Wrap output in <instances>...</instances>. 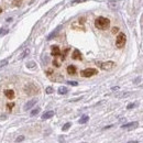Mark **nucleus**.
Listing matches in <instances>:
<instances>
[{
    "mask_svg": "<svg viewBox=\"0 0 143 143\" xmlns=\"http://www.w3.org/2000/svg\"><path fill=\"white\" fill-rule=\"evenodd\" d=\"M95 25L99 30H107L110 25V21H109V19H107L105 17H98L95 20Z\"/></svg>",
    "mask_w": 143,
    "mask_h": 143,
    "instance_id": "1",
    "label": "nucleus"
},
{
    "mask_svg": "<svg viewBox=\"0 0 143 143\" xmlns=\"http://www.w3.org/2000/svg\"><path fill=\"white\" fill-rule=\"evenodd\" d=\"M24 91L28 95H36L40 93V88L34 84H28L24 87Z\"/></svg>",
    "mask_w": 143,
    "mask_h": 143,
    "instance_id": "2",
    "label": "nucleus"
},
{
    "mask_svg": "<svg viewBox=\"0 0 143 143\" xmlns=\"http://www.w3.org/2000/svg\"><path fill=\"white\" fill-rule=\"evenodd\" d=\"M126 41H127V36H126V34L125 33H119L118 34V36H117V40H116V46L118 48H123L125 46V44H126Z\"/></svg>",
    "mask_w": 143,
    "mask_h": 143,
    "instance_id": "3",
    "label": "nucleus"
},
{
    "mask_svg": "<svg viewBox=\"0 0 143 143\" xmlns=\"http://www.w3.org/2000/svg\"><path fill=\"white\" fill-rule=\"evenodd\" d=\"M97 73H98V71L96 68H86L80 72V75L83 77H91L94 75H96Z\"/></svg>",
    "mask_w": 143,
    "mask_h": 143,
    "instance_id": "4",
    "label": "nucleus"
},
{
    "mask_svg": "<svg viewBox=\"0 0 143 143\" xmlns=\"http://www.w3.org/2000/svg\"><path fill=\"white\" fill-rule=\"evenodd\" d=\"M99 66H100V68L104 69V71H109V69H111L112 67L114 66V63L111 62V61H109V62L99 63Z\"/></svg>",
    "mask_w": 143,
    "mask_h": 143,
    "instance_id": "5",
    "label": "nucleus"
},
{
    "mask_svg": "<svg viewBox=\"0 0 143 143\" xmlns=\"http://www.w3.org/2000/svg\"><path fill=\"white\" fill-rule=\"evenodd\" d=\"M139 127V122L138 121H133V122L127 123V125H123L121 127V129H128V130H133V129H137Z\"/></svg>",
    "mask_w": 143,
    "mask_h": 143,
    "instance_id": "6",
    "label": "nucleus"
},
{
    "mask_svg": "<svg viewBox=\"0 0 143 143\" xmlns=\"http://www.w3.org/2000/svg\"><path fill=\"white\" fill-rule=\"evenodd\" d=\"M36 102H37V100H36V99H32V100H30V101H28L27 104H25V106H24V110H25V111L30 110L32 107L34 106V105L36 104Z\"/></svg>",
    "mask_w": 143,
    "mask_h": 143,
    "instance_id": "7",
    "label": "nucleus"
},
{
    "mask_svg": "<svg viewBox=\"0 0 143 143\" xmlns=\"http://www.w3.org/2000/svg\"><path fill=\"white\" fill-rule=\"evenodd\" d=\"M51 54H52L53 56H60L61 55V50L60 48H58L57 45H53L52 46V51H51Z\"/></svg>",
    "mask_w": 143,
    "mask_h": 143,
    "instance_id": "8",
    "label": "nucleus"
},
{
    "mask_svg": "<svg viewBox=\"0 0 143 143\" xmlns=\"http://www.w3.org/2000/svg\"><path fill=\"white\" fill-rule=\"evenodd\" d=\"M4 95H6V97L8 99H13L15 98V91L12 89H7V90H4Z\"/></svg>",
    "mask_w": 143,
    "mask_h": 143,
    "instance_id": "9",
    "label": "nucleus"
},
{
    "mask_svg": "<svg viewBox=\"0 0 143 143\" xmlns=\"http://www.w3.org/2000/svg\"><path fill=\"white\" fill-rule=\"evenodd\" d=\"M72 57H73V60H81V53H80V51H79V50H74Z\"/></svg>",
    "mask_w": 143,
    "mask_h": 143,
    "instance_id": "10",
    "label": "nucleus"
},
{
    "mask_svg": "<svg viewBox=\"0 0 143 143\" xmlns=\"http://www.w3.org/2000/svg\"><path fill=\"white\" fill-rule=\"evenodd\" d=\"M53 116H54V111H52V110H51V111H46L42 114V119H43V120H46V119L52 118Z\"/></svg>",
    "mask_w": 143,
    "mask_h": 143,
    "instance_id": "11",
    "label": "nucleus"
},
{
    "mask_svg": "<svg viewBox=\"0 0 143 143\" xmlns=\"http://www.w3.org/2000/svg\"><path fill=\"white\" fill-rule=\"evenodd\" d=\"M67 73H68L69 75H75L76 74V67H75L74 65H69V66L67 67Z\"/></svg>",
    "mask_w": 143,
    "mask_h": 143,
    "instance_id": "12",
    "label": "nucleus"
},
{
    "mask_svg": "<svg viewBox=\"0 0 143 143\" xmlns=\"http://www.w3.org/2000/svg\"><path fill=\"white\" fill-rule=\"evenodd\" d=\"M61 28H62V27H61V25H60V27H58V28H56V29H55V30H54V31L52 32V33H51V34H50V35H48V40H52V39H53V37H54V36H55V35H56V34H57V33H58V31H60V29H61Z\"/></svg>",
    "mask_w": 143,
    "mask_h": 143,
    "instance_id": "13",
    "label": "nucleus"
},
{
    "mask_svg": "<svg viewBox=\"0 0 143 143\" xmlns=\"http://www.w3.org/2000/svg\"><path fill=\"white\" fill-rule=\"evenodd\" d=\"M88 120H89V117H88V116H83V117H81V118L78 120V122L80 123V125H84V123H86Z\"/></svg>",
    "mask_w": 143,
    "mask_h": 143,
    "instance_id": "14",
    "label": "nucleus"
},
{
    "mask_svg": "<svg viewBox=\"0 0 143 143\" xmlns=\"http://www.w3.org/2000/svg\"><path fill=\"white\" fill-rule=\"evenodd\" d=\"M67 88L66 87H64V86H61L60 88H58V94L60 95H65V94H67Z\"/></svg>",
    "mask_w": 143,
    "mask_h": 143,
    "instance_id": "15",
    "label": "nucleus"
},
{
    "mask_svg": "<svg viewBox=\"0 0 143 143\" xmlns=\"http://www.w3.org/2000/svg\"><path fill=\"white\" fill-rule=\"evenodd\" d=\"M71 127H72V123H71V122H67V123H65V125L63 126L62 130H63V131H67L69 128H71Z\"/></svg>",
    "mask_w": 143,
    "mask_h": 143,
    "instance_id": "16",
    "label": "nucleus"
},
{
    "mask_svg": "<svg viewBox=\"0 0 143 143\" xmlns=\"http://www.w3.org/2000/svg\"><path fill=\"white\" fill-rule=\"evenodd\" d=\"M29 54H30V50H29V48H27V50H25L24 52H23V53L20 55V58H24L25 56H27V55H29Z\"/></svg>",
    "mask_w": 143,
    "mask_h": 143,
    "instance_id": "17",
    "label": "nucleus"
},
{
    "mask_svg": "<svg viewBox=\"0 0 143 143\" xmlns=\"http://www.w3.org/2000/svg\"><path fill=\"white\" fill-rule=\"evenodd\" d=\"M27 66L29 67V68H35V66H36V64L34 62H29L27 64Z\"/></svg>",
    "mask_w": 143,
    "mask_h": 143,
    "instance_id": "18",
    "label": "nucleus"
},
{
    "mask_svg": "<svg viewBox=\"0 0 143 143\" xmlns=\"http://www.w3.org/2000/svg\"><path fill=\"white\" fill-rule=\"evenodd\" d=\"M9 32V30L8 29H0V36H2V35H6L7 33Z\"/></svg>",
    "mask_w": 143,
    "mask_h": 143,
    "instance_id": "19",
    "label": "nucleus"
},
{
    "mask_svg": "<svg viewBox=\"0 0 143 143\" xmlns=\"http://www.w3.org/2000/svg\"><path fill=\"white\" fill-rule=\"evenodd\" d=\"M39 112H40V108H36V109H34L31 111V116H36Z\"/></svg>",
    "mask_w": 143,
    "mask_h": 143,
    "instance_id": "20",
    "label": "nucleus"
},
{
    "mask_svg": "<svg viewBox=\"0 0 143 143\" xmlns=\"http://www.w3.org/2000/svg\"><path fill=\"white\" fill-rule=\"evenodd\" d=\"M13 107H15V102H9V104L7 105V108H8V110H9V111H10V110L12 109Z\"/></svg>",
    "mask_w": 143,
    "mask_h": 143,
    "instance_id": "21",
    "label": "nucleus"
},
{
    "mask_svg": "<svg viewBox=\"0 0 143 143\" xmlns=\"http://www.w3.org/2000/svg\"><path fill=\"white\" fill-rule=\"evenodd\" d=\"M23 140H24V137H23V135H20V137H18L17 139H16V142H17V143H19V142H22Z\"/></svg>",
    "mask_w": 143,
    "mask_h": 143,
    "instance_id": "22",
    "label": "nucleus"
},
{
    "mask_svg": "<svg viewBox=\"0 0 143 143\" xmlns=\"http://www.w3.org/2000/svg\"><path fill=\"white\" fill-rule=\"evenodd\" d=\"M21 4V0H13V6L19 7Z\"/></svg>",
    "mask_w": 143,
    "mask_h": 143,
    "instance_id": "23",
    "label": "nucleus"
},
{
    "mask_svg": "<svg viewBox=\"0 0 143 143\" xmlns=\"http://www.w3.org/2000/svg\"><path fill=\"white\" fill-rule=\"evenodd\" d=\"M8 64V60H4V61H1L0 62V68H1L2 66H4V65H7Z\"/></svg>",
    "mask_w": 143,
    "mask_h": 143,
    "instance_id": "24",
    "label": "nucleus"
},
{
    "mask_svg": "<svg viewBox=\"0 0 143 143\" xmlns=\"http://www.w3.org/2000/svg\"><path fill=\"white\" fill-rule=\"evenodd\" d=\"M85 1H87V0H73L72 3L74 4V3H79V2H85Z\"/></svg>",
    "mask_w": 143,
    "mask_h": 143,
    "instance_id": "25",
    "label": "nucleus"
},
{
    "mask_svg": "<svg viewBox=\"0 0 143 143\" xmlns=\"http://www.w3.org/2000/svg\"><path fill=\"white\" fill-rule=\"evenodd\" d=\"M134 107H137V104H130V105H128V106H127L128 109H132V108H134Z\"/></svg>",
    "mask_w": 143,
    "mask_h": 143,
    "instance_id": "26",
    "label": "nucleus"
},
{
    "mask_svg": "<svg viewBox=\"0 0 143 143\" xmlns=\"http://www.w3.org/2000/svg\"><path fill=\"white\" fill-rule=\"evenodd\" d=\"M67 84H68V85H72V86H77V85H78L77 81H67Z\"/></svg>",
    "mask_w": 143,
    "mask_h": 143,
    "instance_id": "27",
    "label": "nucleus"
},
{
    "mask_svg": "<svg viewBox=\"0 0 143 143\" xmlns=\"http://www.w3.org/2000/svg\"><path fill=\"white\" fill-rule=\"evenodd\" d=\"M53 93V88L52 87H48L46 88V94H52Z\"/></svg>",
    "mask_w": 143,
    "mask_h": 143,
    "instance_id": "28",
    "label": "nucleus"
},
{
    "mask_svg": "<svg viewBox=\"0 0 143 143\" xmlns=\"http://www.w3.org/2000/svg\"><path fill=\"white\" fill-rule=\"evenodd\" d=\"M53 65H54V66H56V67H60V64H58V62H57V61H53Z\"/></svg>",
    "mask_w": 143,
    "mask_h": 143,
    "instance_id": "29",
    "label": "nucleus"
},
{
    "mask_svg": "<svg viewBox=\"0 0 143 143\" xmlns=\"http://www.w3.org/2000/svg\"><path fill=\"white\" fill-rule=\"evenodd\" d=\"M118 31H119L118 28H113V29H112V33H117Z\"/></svg>",
    "mask_w": 143,
    "mask_h": 143,
    "instance_id": "30",
    "label": "nucleus"
},
{
    "mask_svg": "<svg viewBox=\"0 0 143 143\" xmlns=\"http://www.w3.org/2000/svg\"><path fill=\"white\" fill-rule=\"evenodd\" d=\"M128 143H138L137 141H133V142H128Z\"/></svg>",
    "mask_w": 143,
    "mask_h": 143,
    "instance_id": "31",
    "label": "nucleus"
},
{
    "mask_svg": "<svg viewBox=\"0 0 143 143\" xmlns=\"http://www.w3.org/2000/svg\"><path fill=\"white\" fill-rule=\"evenodd\" d=\"M1 12H2V9H1V8H0V13H1Z\"/></svg>",
    "mask_w": 143,
    "mask_h": 143,
    "instance_id": "32",
    "label": "nucleus"
},
{
    "mask_svg": "<svg viewBox=\"0 0 143 143\" xmlns=\"http://www.w3.org/2000/svg\"><path fill=\"white\" fill-rule=\"evenodd\" d=\"M81 143H86V142H81Z\"/></svg>",
    "mask_w": 143,
    "mask_h": 143,
    "instance_id": "33",
    "label": "nucleus"
}]
</instances>
